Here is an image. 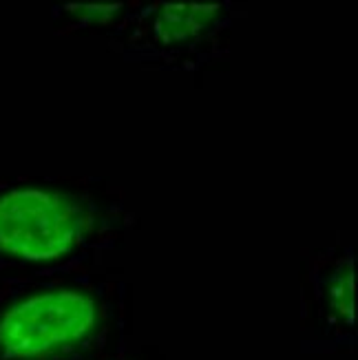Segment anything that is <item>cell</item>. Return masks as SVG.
Segmentation results:
<instances>
[{
  "mask_svg": "<svg viewBox=\"0 0 358 360\" xmlns=\"http://www.w3.org/2000/svg\"><path fill=\"white\" fill-rule=\"evenodd\" d=\"M82 232V210L69 197L13 191L0 199V250L29 261L60 257Z\"/></svg>",
  "mask_w": 358,
  "mask_h": 360,
  "instance_id": "obj_2",
  "label": "cell"
},
{
  "mask_svg": "<svg viewBox=\"0 0 358 360\" xmlns=\"http://www.w3.org/2000/svg\"><path fill=\"white\" fill-rule=\"evenodd\" d=\"M217 7H168L158 20V31L166 40H181L208 25Z\"/></svg>",
  "mask_w": 358,
  "mask_h": 360,
  "instance_id": "obj_4",
  "label": "cell"
},
{
  "mask_svg": "<svg viewBox=\"0 0 358 360\" xmlns=\"http://www.w3.org/2000/svg\"><path fill=\"white\" fill-rule=\"evenodd\" d=\"M328 323L334 330H354V270L352 261H343L325 290Z\"/></svg>",
  "mask_w": 358,
  "mask_h": 360,
  "instance_id": "obj_3",
  "label": "cell"
},
{
  "mask_svg": "<svg viewBox=\"0 0 358 360\" xmlns=\"http://www.w3.org/2000/svg\"><path fill=\"white\" fill-rule=\"evenodd\" d=\"M104 311L82 290L29 296L0 316V352L11 360L82 352L102 332Z\"/></svg>",
  "mask_w": 358,
  "mask_h": 360,
  "instance_id": "obj_1",
  "label": "cell"
}]
</instances>
